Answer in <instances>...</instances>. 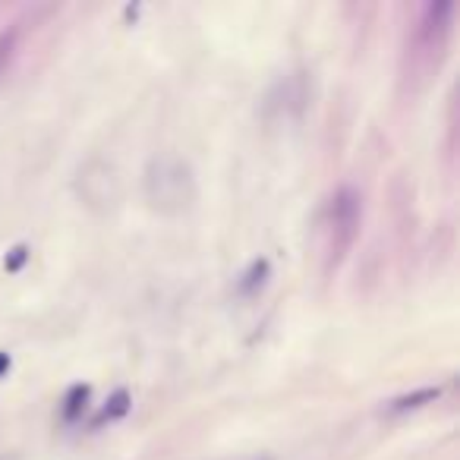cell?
Returning a JSON list of instances; mask_svg holds the SVG:
<instances>
[{
  "instance_id": "obj_1",
  "label": "cell",
  "mask_w": 460,
  "mask_h": 460,
  "mask_svg": "<svg viewBox=\"0 0 460 460\" xmlns=\"http://www.w3.org/2000/svg\"><path fill=\"white\" fill-rule=\"evenodd\" d=\"M359 217H363L359 192L353 186H338L325 202V252L334 265L350 252L359 234Z\"/></svg>"
},
{
  "instance_id": "obj_2",
  "label": "cell",
  "mask_w": 460,
  "mask_h": 460,
  "mask_svg": "<svg viewBox=\"0 0 460 460\" xmlns=\"http://www.w3.org/2000/svg\"><path fill=\"white\" fill-rule=\"evenodd\" d=\"M146 196L158 211H183L196 196L192 171L180 158H158L146 171Z\"/></svg>"
},
{
  "instance_id": "obj_4",
  "label": "cell",
  "mask_w": 460,
  "mask_h": 460,
  "mask_svg": "<svg viewBox=\"0 0 460 460\" xmlns=\"http://www.w3.org/2000/svg\"><path fill=\"white\" fill-rule=\"evenodd\" d=\"M271 278V262L269 259H252L250 269L243 271V275L237 278V296H243V300H250V296H256L259 290L269 284Z\"/></svg>"
},
{
  "instance_id": "obj_7",
  "label": "cell",
  "mask_w": 460,
  "mask_h": 460,
  "mask_svg": "<svg viewBox=\"0 0 460 460\" xmlns=\"http://www.w3.org/2000/svg\"><path fill=\"white\" fill-rule=\"evenodd\" d=\"M29 256H32V252H29V246L26 243H16L13 250L4 256V269H7L10 275H16V271H22V265L29 262Z\"/></svg>"
},
{
  "instance_id": "obj_8",
  "label": "cell",
  "mask_w": 460,
  "mask_h": 460,
  "mask_svg": "<svg viewBox=\"0 0 460 460\" xmlns=\"http://www.w3.org/2000/svg\"><path fill=\"white\" fill-rule=\"evenodd\" d=\"M10 366H13V357H10L7 350H0V378L7 376V372H10Z\"/></svg>"
},
{
  "instance_id": "obj_6",
  "label": "cell",
  "mask_w": 460,
  "mask_h": 460,
  "mask_svg": "<svg viewBox=\"0 0 460 460\" xmlns=\"http://www.w3.org/2000/svg\"><path fill=\"white\" fill-rule=\"evenodd\" d=\"M89 397H92L89 385H73V388L64 394V403H60V416H64V422L83 420L85 407H89Z\"/></svg>"
},
{
  "instance_id": "obj_3",
  "label": "cell",
  "mask_w": 460,
  "mask_h": 460,
  "mask_svg": "<svg viewBox=\"0 0 460 460\" xmlns=\"http://www.w3.org/2000/svg\"><path fill=\"white\" fill-rule=\"evenodd\" d=\"M441 397V388L438 385H426V388H416V391H407V394H397L385 403V413L388 416H401V413H410V410H420L426 403H435Z\"/></svg>"
},
{
  "instance_id": "obj_9",
  "label": "cell",
  "mask_w": 460,
  "mask_h": 460,
  "mask_svg": "<svg viewBox=\"0 0 460 460\" xmlns=\"http://www.w3.org/2000/svg\"><path fill=\"white\" fill-rule=\"evenodd\" d=\"M250 460H271L269 454H259V457H250Z\"/></svg>"
},
{
  "instance_id": "obj_10",
  "label": "cell",
  "mask_w": 460,
  "mask_h": 460,
  "mask_svg": "<svg viewBox=\"0 0 460 460\" xmlns=\"http://www.w3.org/2000/svg\"><path fill=\"white\" fill-rule=\"evenodd\" d=\"M0 460H4V457H0Z\"/></svg>"
},
{
  "instance_id": "obj_5",
  "label": "cell",
  "mask_w": 460,
  "mask_h": 460,
  "mask_svg": "<svg viewBox=\"0 0 460 460\" xmlns=\"http://www.w3.org/2000/svg\"><path fill=\"white\" fill-rule=\"evenodd\" d=\"M133 410V397H129V391L127 388H117L114 394L104 401V407H102V413L95 416V429H102L104 422H117V420H123V416Z\"/></svg>"
}]
</instances>
